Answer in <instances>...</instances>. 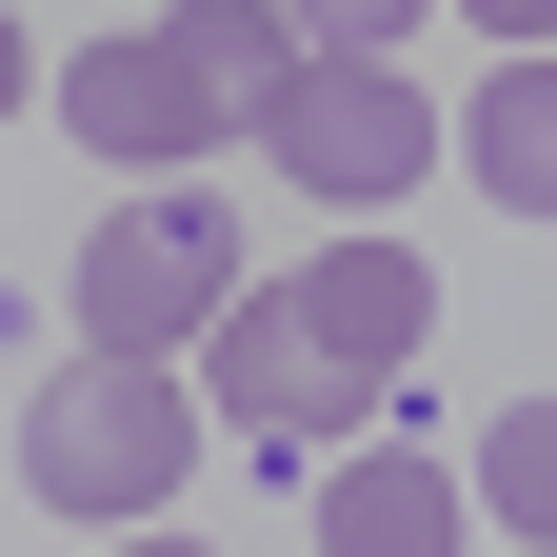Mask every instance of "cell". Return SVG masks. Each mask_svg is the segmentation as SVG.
<instances>
[{
  "label": "cell",
  "mask_w": 557,
  "mask_h": 557,
  "mask_svg": "<svg viewBox=\"0 0 557 557\" xmlns=\"http://www.w3.org/2000/svg\"><path fill=\"white\" fill-rule=\"evenodd\" d=\"M278 81H299V21L278 0H160V21H120L60 60V139L81 160H239V139L278 120Z\"/></svg>",
  "instance_id": "obj_1"
},
{
  "label": "cell",
  "mask_w": 557,
  "mask_h": 557,
  "mask_svg": "<svg viewBox=\"0 0 557 557\" xmlns=\"http://www.w3.org/2000/svg\"><path fill=\"white\" fill-rule=\"evenodd\" d=\"M21 478H40L60 518H100V537H120V518H160L180 478H199V379H180V359H120V338H81V359L21 398Z\"/></svg>",
  "instance_id": "obj_2"
},
{
  "label": "cell",
  "mask_w": 557,
  "mask_h": 557,
  "mask_svg": "<svg viewBox=\"0 0 557 557\" xmlns=\"http://www.w3.org/2000/svg\"><path fill=\"white\" fill-rule=\"evenodd\" d=\"M220 299H239V220L199 180H139L120 220L81 239V338H120V359H180Z\"/></svg>",
  "instance_id": "obj_3"
},
{
  "label": "cell",
  "mask_w": 557,
  "mask_h": 557,
  "mask_svg": "<svg viewBox=\"0 0 557 557\" xmlns=\"http://www.w3.org/2000/svg\"><path fill=\"white\" fill-rule=\"evenodd\" d=\"M199 398H220L259 458H319V438H359V418H379V398H359V359H338V338L299 319V278H278V299L239 278V299L199 319Z\"/></svg>",
  "instance_id": "obj_4"
},
{
  "label": "cell",
  "mask_w": 557,
  "mask_h": 557,
  "mask_svg": "<svg viewBox=\"0 0 557 557\" xmlns=\"http://www.w3.org/2000/svg\"><path fill=\"white\" fill-rule=\"evenodd\" d=\"M259 139H278V180H319V199H398L418 160H438V100H418L398 60H299Z\"/></svg>",
  "instance_id": "obj_5"
},
{
  "label": "cell",
  "mask_w": 557,
  "mask_h": 557,
  "mask_svg": "<svg viewBox=\"0 0 557 557\" xmlns=\"http://www.w3.org/2000/svg\"><path fill=\"white\" fill-rule=\"evenodd\" d=\"M478 537V478H438L418 438H359L319 478V557H458Z\"/></svg>",
  "instance_id": "obj_6"
},
{
  "label": "cell",
  "mask_w": 557,
  "mask_h": 557,
  "mask_svg": "<svg viewBox=\"0 0 557 557\" xmlns=\"http://www.w3.org/2000/svg\"><path fill=\"white\" fill-rule=\"evenodd\" d=\"M299 319L359 359V398H398V359H418V319H438V278H418L398 239H338V259H299Z\"/></svg>",
  "instance_id": "obj_7"
},
{
  "label": "cell",
  "mask_w": 557,
  "mask_h": 557,
  "mask_svg": "<svg viewBox=\"0 0 557 557\" xmlns=\"http://www.w3.org/2000/svg\"><path fill=\"white\" fill-rule=\"evenodd\" d=\"M458 160H478V199H518V220H557V40H518L498 81L458 100Z\"/></svg>",
  "instance_id": "obj_8"
},
{
  "label": "cell",
  "mask_w": 557,
  "mask_h": 557,
  "mask_svg": "<svg viewBox=\"0 0 557 557\" xmlns=\"http://www.w3.org/2000/svg\"><path fill=\"white\" fill-rule=\"evenodd\" d=\"M478 518H518V537H557V398H518L498 438H478Z\"/></svg>",
  "instance_id": "obj_9"
},
{
  "label": "cell",
  "mask_w": 557,
  "mask_h": 557,
  "mask_svg": "<svg viewBox=\"0 0 557 557\" xmlns=\"http://www.w3.org/2000/svg\"><path fill=\"white\" fill-rule=\"evenodd\" d=\"M278 21H299V60H398L418 0H278Z\"/></svg>",
  "instance_id": "obj_10"
},
{
  "label": "cell",
  "mask_w": 557,
  "mask_h": 557,
  "mask_svg": "<svg viewBox=\"0 0 557 557\" xmlns=\"http://www.w3.org/2000/svg\"><path fill=\"white\" fill-rule=\"evenodd\" d=\"M21 100H40V60H21V0H0V120H21Z\"/></svg>",
  "instance_id": "obj_11"
},
{
  "label": "cell",
  "mask_w": 557,
  "mask_h": 557,
  "mask_svg": "<svg viewBox=\"0 0 557 557\" xmlns=\"http://www.w3.org/2000/svg\"><path fill=\"white\" fill-rule=\"evenodd\" d=\"M478 21H498V40H557V0H478Z\"/></svg>",
  "instance_id": "obj_12"
},
{
  "label": "cell",
  "mask_w": 557,
  "mask_h": 557,
  "mask_svg": "<svg viewBox=\"0 0 557 557\" xmlns=\"http://www.w3.org/2000/svg\"><path fill=\"white\" fill-rule=\"evenodd\" d=\"M120 557H220V537H160V518H120Z\"/></svg>",
  "instance_id": "obj_13"
}]
</instances>
